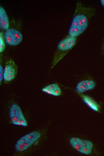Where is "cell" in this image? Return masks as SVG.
I'll use <instances>...</instances> for the list:
<instances>
[{"label":"cell","mask_w":104,"mask_h":156,"mask_svg":"<svg viewBox=\"0 0 104 156\" xmlns=\"http://www.w3.org/2000/svg\"><path fill=\"white\" fill-rule=\"evenodd\" d=\"M76 38L67 35L59 43L53 57L51 69L53 68L76 45Z\"/></svg>","instance_id":"obj_2"},{"label":"cell","mask_w":104,"mask_h":156,"mask_svg":"<svg viewBox=\"0 0 104 156\" xmlns=\"http://www.w3.org/2000/svg\"><path fill=\"white\" fill-rule=\"evenodd\" d=\"M0 83L2 81L3 79V70L2 66L0 65Z\"/></svg>","instance_id":"obj_13"},{"label":"cell","mask_w":104,"mask_h":156,"mask_svg":"<svg viewBox=\"0 0 104 156\" xmlns=\"http://www.w3.org/2000/svg\"><path fill=\"white\" fill-rule=\"evenodd\" d=\"M100 2L101 4L104 7V0H100Z\"/></svg>","instance_id":"obj_14"},{"label":"cell","mask_w":104,"mask_h":156,"mask_svg":"<svg viewBox=\"0 0 104 156\" xmlns=\"http://www.w3.org/2000/svg\"><path fill=\"white\" fill-rule=\"evenodd\" d=\"M41 137L40 133L37 131L31 132L19 138L15 145V150L18 152L24 151L32 145Z\"/></svg>","instance_id":"obj_3"},{"label":"cell","mask_w":104,"mask_h":156,"mask_svg":"<svg viewBox=\"0 0 104 156\" xmlns=\"http://www.w3.org/2000/svg\"><path fill=\"white\" fill-rule=\"evenodd\" d=\"M3 33L2 32H0V52H2L5 48V45L4 42Z\"/></svg>","instance_id":"obj_12"},{"label":"cell","mask_w":104,"mask_h":156,"mask_svg":"<svg viewBox=\"0 0 104 156\" xmlns=\"http://www.w3.org/2000/svg\"><path fill=\"white\" fill-rule=\"evenodd\" d=\"M18 67L12 58L6 62L3 72V79L4 82L7 83L13 81L16 78L18 73Z\"/></svg>","instance_id":"obj_6"},{"label":"cell","mask_w":104,"mask_h":156,"mask_svg":"<svg viewBox=\"0 0 104 156\" xmlns=\"http://www.w3.org/2000/svg\"><path fill=\"white\" fill-rule=\"evenodd\" d=\"M5 42L10 46H16L22 41L23 35L19 30L13 28H9L5 30L4 35Z\"/></svg>","instance_id":"obj_7"},{"label":"cell","mask_w":104,"mask_h":156,"mask_svg":"<svg viewBox=\"0 0 104 156\" xmlns=\"http://www.w3.org/2000/svg\"><path fill=\"white\" fill-rule=\"evenodd\" d=\"M69 142L71 146L76 151L85 155L90 154L93 148V144L91 141L77 137L71 138Z\"/></svg>","instance_id":"obj_4"},{"label":"cell","mask_w":104,"mask_h":156,"mask_svg":"<svg viewBox=\"0 0 104 156\" xmlns=\"http://www.w3.org/2000/svg\"><path fill=\"white\" fill-rule=\"evenodd\" d=\"M42 90L45 93L56 96H59L61 93L60 87L56 83L49 85L42 88Z\"/></svg>","instance_id":"obj_9"},{"label":"cell","mask_w":104,"mask_h":156,"mask_svg":"<svg viewBox=\"0 0 104 156\" xmlns=\"http://www.w3.org/2000/svg\"><path fill=\"white\" fill-rule=\"evenodd\" d=\"M103 50L104 52V44H103Z\"/></svg>","instance_id":"obj_15"},{"label":"cell","mask_w":104,"mask_h":156,"mask_svg":"<svg viewBox=\"0 0 104 156\" xmlns=\"http://www.w3.org/2000/svg\"><path fill=\"white\" fill-rule=\"evenodd\" d=\"M0 26L1 28L5 30L9 28V22L8 16L4 8L0 7Z\"/></svg>","instance_id":"obj_10"},{"label":"cell","mask_w":104,"mask_h":156,"mask_svg":"<svg viewBox=\"0 0 104 156\" xmlns=\"http://www.w3.org/2000/svg\"><path fill=\"white\" fill-rule=\"evenodd\" d=\"M95 13L94 8L85 7L81 2H77L68 35L77 38L81 35L87 28L90 19Z\"/></svg>","instance_id":"obj_1"},{"label":"cell","mask_w":104,"mask_h":156,"mask_svg":"<svg viewBox=\"0 0 104 156\" xmlns=\"http://www.w3.org/2000/svg\"><path fill=\"white\" fill-rule=\"evenodd\" d=\"M95 82L91 80H84L79 82L77 85L76 90L79 93H82L86 91L91 90L94 88Z\"/></svg>","instance_id":"obj_8"},{"label":"cell","mask_w":104,"mask_h":156,"mask_svg":"<svg viewBox=\"0 0 104 156\" xmlns=\"http://www.w3.org/2000/svg\"><path fill=\"white\" fill-rule=\"evenodd\" d=\"M82 98L84 103L91 109L97 112L99 110V106L97 102L91 97L82 94Z\"/></svg>","instance_id":"obj_11"},{"label":"cell","mask_w":104,"mask_h":156,"mask_svg":"<svg viewBox=\"0 0 104 156\" xmlns=\"http://www.w3.org/2000/svg\"><path fill=\"white\" fill-rule=\"evenodd\" d=\"M9 116L12 123L15 125L26 127L27 123L20 107L16 104L12 105L9 109Z\"/></svg>","instance_id":"obj_5"}]
</instances>
